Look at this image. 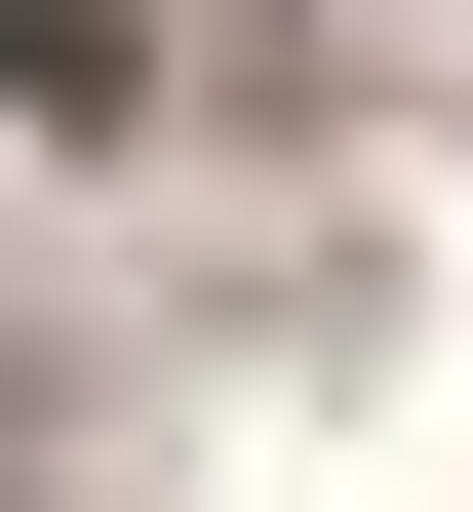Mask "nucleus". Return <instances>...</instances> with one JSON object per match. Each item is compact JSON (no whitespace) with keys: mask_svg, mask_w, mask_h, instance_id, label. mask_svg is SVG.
<instances>
[{"mask_svg":"<svg viewBox=\"0 0 473 512\" xmlns=\"http://www.w3.org/2000/svg\"><path fill=\"white\" fill-rule=\"evenodd\" d=\"M40 473H79V394H40V355H0V512H40Z\"/></svg>","mask_w":473,"mask_h":512,"instance_id":"1","label":"nucleus"}]
</instances>
